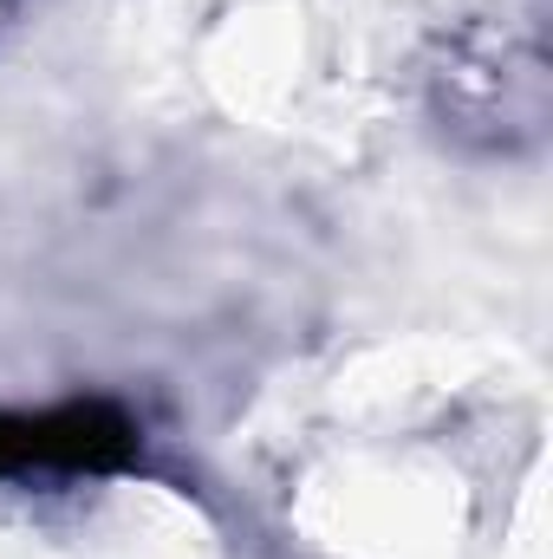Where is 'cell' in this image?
<instances>
[{"label":"cell","instance_id":"cell-1","mask_svg":"<svg viewBox=\"0 0 553 559\" xmlns=\"http://www.w3.org/2000/svg\"><path fill=\"white\" fill-rule=\"evenodd\" d=\"M138 455V423L111 404L0 411V475L26 468H125Z\"/></svg>","mask_w":553,"mask_h":559}]
</instances>
